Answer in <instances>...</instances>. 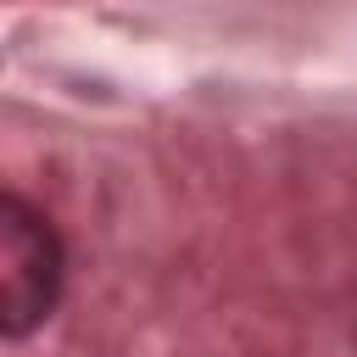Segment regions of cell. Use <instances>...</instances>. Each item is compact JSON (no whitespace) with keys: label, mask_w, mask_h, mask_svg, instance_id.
Returning a JSON list of instances; mask_svg holds the SVG:
<instances>
[{"label":"cell","mask_w":357,"mask_h":357,"mask_svg":"<svg viewBox=\"0 0 357 357\" xmlns=\"http://www.w3.org/2000/svg\"><path fill=\"white\" fill-rule=\"evenodd\" d=\"M61 240L39 206L0 195V329L11 340L33 335L61 296Z\"/></svg>","instance_id":"1"}]
</instances>
